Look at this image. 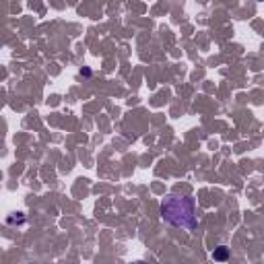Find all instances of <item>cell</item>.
<instances>
[{"mask_svg":"<svg viewBox=\"0 0 264 264\" xmlns=\"http://www.w3.org/2000/svg\"><path fill=\"white\" fill-rule=\"evenodd\" d=\"M161 219L178 229H196L198 227V219H196V202L192 196H175L170 194L165 196L161 207H159Z\"/></svg>","mask_w":264,"mask_h":264,"instance_id":"1","label":"cell"},{"mask_svg":"<svg viewBox=\"0 0 264 264\" xmlns=\"http://www.w3.org/2000/svg\"><path fill=\"white\" fill-rule=\"evenodd\" d=\"M231 256V250L227 248V245H217V248L213 250V260L215 262H227Z\"/></svg>","mask_w":264,"mask_h":264,"instance_id":"2","label":"cell"},{"mask_svg":"<svg viewBox=\"0 0 264 264\" xmlns=\"http://www.w3.org/2000/svg\"><path fill=\"white\" fill-rule=\"evenodd\" d=\"M6 223H8V225H23V223H25V215H23V213H17V217H15V215L8 217Z\"/></svg>","mask_w":264,"mask_h":264,"instance_id":"3","label":"cell"},{"mask_svg":"<svg viewBox=\"0 0 264 264\" xmlns=\"http://www.w3.org/2000/svg\"><path fill=\"white\" fill-rule=\"evenodd\" d=\"M91 75H93V73H91V68H87V66H85V68H81V76H85V78H89Z\"/></svg>","mask_w":264,"mask_h":264,"instance_id":"4","label":"cell"},{"mask_svg":"<svg viewBox=\"0 0 264 264\" xmlns=\"http://www.w3.org/2000/svg\"><path fill=\"white\" fill-rule=\"evenodd\" d=\"M132 264H147V262H143V260H136V262H132Z\"/></svg>","mask_w":264,"mask_h":264,"instance_id":"5","label":"cell"}]
</instances>
